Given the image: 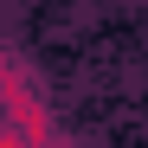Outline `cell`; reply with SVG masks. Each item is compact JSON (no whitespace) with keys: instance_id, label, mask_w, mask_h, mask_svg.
<instances>
[{"instance_id":"cell-1","label":"cell","mask_w":148,"mask_h":148,"mask_svg":"<svg viewBox=\"0 0 148 148\" xmlns=\"http://www.w3.org/2000/svg\"><path fill=\"white\" fill-rule=\"evenodd\" d=\"M0 110H7V129H19L26 142H39V148H64L58 116H52V103L32 90V77L19 84V90H7V97H0Z\"/></svg>"},{"instance_id":"cell-3","label":"cell","mask_w":148,"mask_h":148,"mask_svg":"<svg viewBox=\"0 0 148 148\" xmlns=\"http://www.w3.org/2000/svg\"><path fill=\"white\" fill-rule=\"evenodd\" d=\"M0 148H39V142H26L19 129H7V122H0Z\"/></svg>"},{"instance_id":"cell-2","label":"cell","mask_w":148,"mask_h":148,"mask_svg":"<svg viewBox=\"0 0 148 148\" xmlns=\"http://www.w3.org/2000/svg\"><path fill=\"white\" fill-rule=\"evenodd\" d=\"M19 84H26V71H19V58L0 45V97H7V90H19Z\"/></svg>"}]
</instances>
